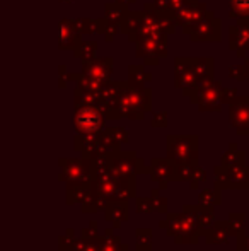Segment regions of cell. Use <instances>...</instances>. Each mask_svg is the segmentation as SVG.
Wrapping results in <instances>:
<instances>
[{
	"label": "cell",
	"instance_id": "6da1fadb",
	"mask_svg": "<svg viewBox=\"0 0 249 251\" xmlns=\"http://www.w3.org/2000/svg\"><path fill=\"white\" fill-rule=\"evenodd\" d=\"M77 123H79V126L82 130H94L97 125H99V118H97L96 115H89V113H86V115H80L79 116V120H77Z\"/></svg>",
	"mask_w": 249,
	"mask_h": 251
}]
</instances>
